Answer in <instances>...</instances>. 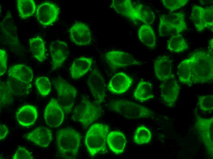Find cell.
Returning <instances> with one entry per match:
<instances>
[{
  "instance_id": "74e56055",
  "label": "cell",
  "mask_w": 213,
  "mask_h": 159,
  "mask_svg": "<svg viewBox=\"0 0 213 159\" xmlns=\"http://www.w3.org/2000/svg\"><path fill=\"white\" fill-rule=\"evenodd\" d=\"M9 128L4 125L0 126V139L2 140L5 138L9 133Z\"/></svg>"
},
{
  "instance_id": "6da1fadb",
  "label": "cell",
  "mask_w": 213,
  "mask_h": 159,
  "mask_svg": "<svg viewBox=\"0 0 213 159\" xmlns=\"http://www.w3.org/2000/svg\"><path fill=\"white\" fill-rule=\"evenodd\" d=\"M177 67L178 80L182 83L190 86L211 82L213 79V49L194 51Z\"/></svg>"
},
{
  "instance_id": "7402d4cb",
  "label": "cell",
  "mask_w": 213,
  "mask_h": 159,
  "mask_svg": "<svg viewBox=\"0 0 213 159\" xmlns=\"http://www.w3.org/2000/svg\"><path fill=\"white\" fill-rule=\"evenodd\" d=\"M92 63L91 58L81 57L75 60L70 69L72 78L77 79L84 76L90 70Z\"/></svg>"
},
{
  "instance_id": "e0dca14e",
  "label": "cell",
  "mask_w": 213,
  "mask_h": 159,
  "mask_svg": "<svg viewBox=\"0 0 213 159\" xmlns=\"http://www.w3.org/2000/svg\"><path fill=\"white\" fill-rule=\"evenodd\" d=\"M52 62V70L61 67L69 55V50L67 43L57 40L52 42L49 48Z\"/></svg>"
},
{
  "instance_id": "7c38bea8",
  "label": "cell",
  "mask_w": 213,
  "mask_h": 159,
  "mask_svg": "<svg viewBox=\"0 0 213 159\" xmlns=\"http://www.w3.org/2000/svg\"><path fill=\"white\" fill-rule=\"evenodd\" d=\"M105 80L100 72L94 69L88 76L87 83L95 100L99 105L103 101L105 95Z\"/></svg>"
},
{
  "instance_id": "4316f807",
  "label": "cell",
  "mask_w": 213,
  "mask_h": 159,
  "mask_svg": "<svg viewBox=\"0 0 213 159\" xmlns=\"http://www.w3.org/2000/svg\"><path fill=\"white\" fill-rule=\"evenodd\" d=\"M138 36L139 39L144 45L151 49L155 47L156 37L150 25L144 24L141 25L138 31Z\"/></svg>"
},
{
  "instance_id": "ac0fdd59",
  "label": "cell",
  "mask_w": 213,
  "mask_h": 159,
  "mask_svg": "<svg viewBox=\"0 0 213 159\" xmlns=\"http://www.w3.org/2000/svg\"><path fill=\"white\" fill-rule=\"evenodd\" d=\"M133 82L132 79L126 74L122 72H118L110 80L108 88L113 93L123 94L131 87Z\"/></svg>"
},
{
  "instance_id": "f546056e",
  "label": "cell",
  "mask_w": 213,
  "mask_h": 159,
  "mask_svg": "<svg viewBox=\"0 0 213 159\" xmlns=\"http://www.w3.org/2000/svg\"><path fill=\"white\" fill-rule=\"evenodd\" d=\"M17 6L19 16L24 19L33 15L36 9L35 2L33 0H18Z\"/></svg>"
},
{
  "instance_id": "f1b7e54d",
  "label": "cell",
  "mask_w": 213,
  "mask_h": 159,
  "mask_svg": "<svg viewBox=\"0 0 213 159\" xmlns=\"http://www.w3.org/2000/svg\"><path fill=\"white\" fill-rule=\"evenodd\" d=\"M188 47L187 42L180 34L172 35L167 45L168 50L176 53L183 52L187 49Z\"/></svg>"
},
{
  "instance_id": "ffe728a7",
  "label": "cell",
  "mask_w": 213,
  "mask_h": 159,
  "mask_svg": "<svg viewBox=\"0 0 213 159\" xmlns=\"http://www.w3.org/2000/svg\"><path fill=\"white\" fill-rule=\"evenodd\" d=\"M25 138L37 145L46 148L52 139V133L50 129L46 127H39L28 133Z\"/></svg>"
},
{
  "instance_id": "83f0119b",
  "label": "cell",
  "mask_w": 213,
  "mask_h": 159,
  "mask_svg": "<svg viewBox=\"0 0 213 159\" xmlns=\"http://www.w3.org/2000/svg\"><path fill=\"white\" fill-rule=\"evenodd\" d=\"M6 83L13 95H25L32 91V86L30 83H25L10 78L6 80Z\"/></svg>"
},
{
  "instance_id": "8d00e7d4",
  "label": "cell",
  "mask_w": 213,
  "mask_h": 159,
  "mask_svg": "<svg viewBox=\"0 0 213 159\" xmlns=\"http://www.w3.org/2000/svg\"><path fill=\"white\" fill-rule=\"evenodd\" d=\"M7 53L6 50H0V75L2 76L7 69Z\"/></svg>"
},
{
  "instance_id": "7a4b0ae2",
  "label": "cell",
  "mask_w": 213,
  "mask_h": 159,
  "mask_svg": "<svg viewBox=\"0 0 213 159\" xmlns=\"http://www.w3.org/2000/svg\"><path fill=\"white\" fill-rule=\"evenodd\" d=\"M111 6L118 13L132 20H139L150 25L155 19L154 13L149 7L131 0H113Z\"/></svg>"
},
{
  "instance_id": "3957f363",
  "label": "cell",
  "mask_w": 213,
  "mask_h": 159,
  "mask_svg": "<svg viewBox=\"0 0 213 159\" xmlns=\"http://www.w3.org/2000/svg\"><path fill=\"white\" fill-rule=\"evenodd\" d=\"M81 136L71 128L59 130L57 133L56 143L59 153L66 159H74L79 153Z\"/></svg>"
},
{
  "instance_id": "d6a6232c",
  "label": "cell",
  "mask_w": 213,
  "mask_h": 159,
  "mask_svg": "<svg viewBox=\"0 0 213 159\" xmlns=\"http://www.w3.org/2000/svg\"><path fill=\"white\" fill-rule=\"evenodd\" d=\"M36 85L39 93L42 95H47L51 91V84L48 78L42 76L36 80Z\"/></svg>"
},
{
  "instance_id": "e575fe53",
  "label": "cell",
  "mask_w": 213,
  "mask_h": 159,
  "mask_svg": "<svg viewBox=\"0 0 213 159\" xmlns=\"http://www.w3.org/2000/svg\"><path fill=\"white\" fill-rule=\"evenodd\" d=\"M163 6L171 12L176 10L185 6L188 0H162Z\"/></svg>"
},
{
  "instance_id": "2e32d148",
  "label": "cell",
  "mask_w": 213,
  "mask_h": 159,
  "mask_svg": "<svg viewBox=\"0 0 213 159\" xmlns=\"http://www.w3.org/2000/svg\"><path fill=\"white\" fill-rule=\"evenodd\" d=\"M72 41L79 46H85L90 44L92 37L89 26L80 22L74 23L69 30Z\"/></svg>"
},
{
  "instance_id": "44dd1931",
  "label": "cell",
  "mask_w": 213,
  "mask_h": 159,
  "mask_svg": "<svg viewBox=\"0 0 213 159\" xmlns=\"http://www.w3.org/2000/svg\"><path fill=\"white\" fill-rule=\"evenodd\" d=\"M36 108L31 105H26L20 108L16 114L17 120L19 124L24 127L33 125L38 117Z\"/></svg>"
},
{
  "instance_id": "ba28073f",
  "label": "cell",
  "mask_w": 213,
  "mask_h": 159,
  "mask_svg": "<svg viewBox=\"0 0 213 159\" xmlns=\"http://www.w3.org/2000/svg\"><path fill=\"white\" fill-rule=\"evenodd\" d=\"M54 84L58 93L59 104L64 113L68 114L71 113L77 94L76 89L61 77L55 79Z\"/></svg>"
},
{
  "instance_id": "d590c367",
  "label": "cell",
  "mask_w": 213,
  "mask_h": 159,
  "mask_svg": "<svg viewBox=\"0 0 213 159\" xmlns=\"http://www.w3.org/2000/svg\"><path fill=\"white\" fill-rule=\"evenodd\" d=\"M13 159H32V153L25 148L19 146L12 158Z\"/></svg>"
},
{
  "instance_id": "603a6c76",
  "label": "cell",
  "mask_w": 213,
  "mask_h": 159,
  "mask_svg": "<svg viewBox=\"0 0 213 159\" xmlns=\"http://www.w3.org/2000/svg\"><path fill=\"white\" fill-rule=\"evenodd\" d=\"M106 142L110 150L116 154L122 153L125 149L126 139L123 133L119 131H112L108 134Z\"/></svg>"
},
{
  "instance_id": "484cf974",
  "label": "cell",
  "mask_w": 213,
  "mask_h": 159,
  "mask_svg": "<svg viewBox=\"0 0 213 159\" xmlns=\"http://www.w3.org/2000/svg\"><path fill=\"white\" fill-rule=\"evenodd\" d=\"M30 51L34 57L40 62L43 61L46 59V49L45 42L40 36H37L29 40Z\"/></svg>"
},
{
  "instance_id": "4fadbf2b",
  "label": "cell",
  "mask_w": 213,
  "mask_h": 159,
  "mask_svg": "<svg viewBox=\"0 0 213 159\" xmlns=\"http://www.w3.org/2000/svg\"><path fill=\"white\" fill-rule=\"evenodd\" d=\"M161 96L166 106L174 107L179 95L180 86L173 75L169 79L163 81L160 85Z\"/></svg>"
},
{
  "instance_id": "5bb4252c",
  "label": "cell",
  "mask_w": 213,
  "mask_h": 159,
  "mask_svg": "<svg viewBox=\"0 0 213 159\" xmlns=\"http://www.w3.org/2000/svg\"><path fill=\"white\" fill-rule=\"evenodd\" d=\"M60 9L57 5L45 2L39 5L36 10V17L39 23L44 26L53 24L58 19Z\"/></svg>"
},
{
  "instance_id": "8992f818",
  "label": "cell",
  "mask_w": 213,
  "mask_h": 159,
  "mask_svg": "<svg viewBox=\"0 0 213 159\" xmlns=\"http://www.w3.org/2000/svg\"><path fill=\"white\" fill-rule=\"evenodd\" d=\"M109 106L114 112L129 119L149 118L154 114L152 111L148 108L125 100H112Z\"/></svg>"
},
{
  "instance_id": "5b68a950",
  "label": "cell",
  "mask_w": 213,
  "mask_h": 159,
  "mask_svg": "<svg viewBox=\"0 0 213 159\" xmlns=\"http://www.w3.org/2000/svg\"><path fill=\"white\" fill-rule=\"evenodd\" d=\"M109 128L107 125L96 123L92 125L88 130L85 138V143L92 157H94L106 150V137Z\"/></svg>"
},
{
  "instance_id": "9c48e42d",
  "label": "cell",
  "mask_w": 213,
  "mask_h": 159,
  "mask_svg": "<svg viewBox=\"0 0 213 159\" xmlns=\"http://www.w3.org/2000/svg\"><path fill=\"white\" fill-rule=\"evenodd\" d=\"M195 127L207 153L213 157V117L204 118L196 114Z\"/></svg>"
},
{
  "instance_id": "52a82bcc",
  "label": "cell",
  "mask_w": 213,
  "mask_h": 159,
  "mask_svg": "<svg viewBox=\"0 0 213 159\" xmlns=\"http://www.w3.org/2000/svg\"><path fill=\"white\" fill-rule=\"evenodd\" d=\"M185 15L177 12L159 16V35L162 37L180 34L187 28L185 21Z\"/></svg>"
},
{
  "instance_id": "1f68e13d",
  "label": "cell",
  "mask_w": 213,
  "mask_h": 159,
  "mask_svg": "<svg viewBox=\"0 0 213 159\" xmlns=\"http://www.w3.org/2000/svg\"><path fill=\"white\" fill-rule=\"evenodd\" d=\"M198 100V105L201 111L204 112L213 111V95L199 96Z\"/></svg>"
},
{
  "instance_id": "836d02e7",
  "label": "cell",
  "mask_w": 213,
  "mask_h": 159,
  "mask_svg": "<svg viewBox=\"0 0 213 159\" xmlns=\"http://www.w3.org/2000/svg\"><path fill=\"white\" fill-rule=\"evenodd\" d=\"M0 106L2 107L11 103L13 101V94L8 88L6 82L0 84Z\"/></svg>"
},
{
  "instance_id": "277c9868",
  "label": "cell",
  "mask_w": 213,
  "mask_h": 159,
  "mask_svg": "<svg viewBox=\"0 0 213 159\" xmlns=\"http://www.w3.org/2000/svg\"><path fill=\"white\" fill-rule=\"evenodd\" d=\"M102 112L99 105L92 102L86 96H83L73 111L72 118L86 128L101 116Z\"/></svg>"
},
{
  "instance_id": "4dcf8cb0",
  "label": "cell",
  "mask_w": 213,
  "mask_h": 159,
  "mask_svg": "<svg viewBox=\"0 0 213 159\" xmlns=\"http://www.w3.org/2000/svg\"><path fill=\"white\" fill-rule=\"evenodd\" d=\"M151 138L150 130L146 127L141 126L136 129L133 138L134 142L138 144H143L149 142Z\"/></svg>"
},
{
  "instance_id": "8fae6325",
  "label": "cell",
  "mask_w": 213,
  "mask_h": 159,
  "mask_svg": "<svg viewBox=\"0 0 213 159\" xmlns=\"http://www.w3.org/2000/svg\"><path fill=\"white\" fill-rule=\"evenodd\" d=\"M107 64L113 70L134 65H140V62L132 55L122 51L112 50L105 55Z\"/></svg>"
},
{
  "instance_id": "d4e9b609",
  "label": "cell",
  "mask_w": 213,
  "mask_h": 159,
  "mask_svg": "<svg viewBox=\"0 0 213 159\" xmlns=\"http://www.w3.org/2000/svg\"><path fill=\"white\" fill-rule=\"evenodd\" d=\"M152 89V85L151 83L141 80L137 84L133 96L140 101H148L154 98Z\"/></svg>"
},
{
  "instance_id": "9a60e30c",
  "label": "cell",
  "mask_w": 213,
  "mask_h": 159,
  "mask_svg": "<svg viewBox=\"0 0 213 159\" xmlns=\"http://www.w3.org/2000/svg\"><path fill=\"white\" fill-rule=\"evenodd\" d=\"M64 112L57 100L52 98L46 106L44 117L46 124L51 128H57L63 122Z\"/></svg>"
},
{
  "instance_id": "30bf717a",
  "label": "cell",
  "mask_w": 213,
  "mask_h": 159,
  "mask_svg": "<svg viewBox=\"0 0 213 159\" xmlns=\"http://www.w3.org/2000/svg\"><path fill=\"white\" fill-rule=\"evenodd\" d=\"M191 18L198 32L208 28L213 32V5L204 8L197 5L193 6Z\"/></svg>"
},
{
  "instance_id": "d6986e66",
  "label": "cell",
  "mask_w": 213,
  "mask_h": 159,
  "mask_svg": "<svg viewBox=\"0 0 213 159\" xmlns=\"http://www.w3.org/2000/svg\"><path fill=\"white\" fill-rule=\"evenodd\" d=\"M172 61L165 55L157 57L154 63V70L156 78L163 82L170 78L172 74Z\"/></svg>"
},
{
  "instance_id": "cb8c5ba5",
  "label": "cell",
  "mask_w": 213,
  "mask_h": 159,
  "mask_svg": "<svg viewBox=\"0 0 213 159\" xmlns=\"http://www.w3.org/2000/svg\"><path fill=\"white\" fill-rule=\"evenodd\" d=\"M8 74L10 78L26 83H30L33 77L31 68L21 64L15 65L11 67L8 71Z\"/></svg>"
}]
</instances>
